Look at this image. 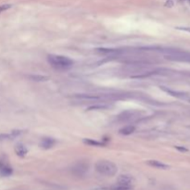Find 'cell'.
<instances>
[{"instance_id": "18", "label": "cell", "mask_w": 190, "mask_h": 190, "mask_svg": "<svg viewBox=\"0 0 190 190\" xmlns=\"http://www.w3.org/2000/svg\"><path fill=\"white\" fill-rule=\"evenodd\" d=\"M176 29L178 30H183V31H186L190 33V27H176Z\"/></svg>"}, {"instance_id": "3", "label": "cell", "mask_w": 190, "mask_h": 190, "mask_svg": "<svg viewBox=\"0 0 190 190\" xmlns=\"http://www.w3.org/2000/svg\"><path fill=\"white\" fill-rule=\"evenodd\" d=\"M48 60L49 64L57 69V70H63L67 69L72 66L73 61L64 56H60V55H48Z\"/></svg>"}, {"instance_id": "1", "label": "cell", "mask_w": 190, "mask_h": 190, "mask_svg": "<svg viewBox=\"0 0 190 190\" xmlns=\"http://www.w3.org/2000/svg\"><path fill=\"white\" fill-rule=\"evenodd\" d=\"M166 60L172 61L190 62V52L178 49H163L161 50Z\"/></svg>"}, {"instance_id": "8", "label": "cell", "mask_w": 190, "mask_h": 190, "mask_svg": "<svg viewBox=\"0 0 190 190\" xmlns=\"http://www.w3.org/2000/svg\"><path fill=\"white\" fill-rule=\"evenodd\" d=\"M147 164H148L149 166H152V167H155V168H158V169H168L169 168V165L165 164V163H162L159 160H147Z\"/></svg>"}, {"instance_id": "12", "label": "cell", "mask_w": 190, "mask_h": 190, "mask_svg": "<svg viewBox=\"0 0 190 190\" xmlns=\"http://www.w3.org/2000/svg\"><path fill=\"white\" fill-rule=\"evenodd\" d=\"M32 81H35V82H46L49 80L48 76L46 75H38V74H33V75H29L28 76Z\"/></svg>"}, {"instance_id": "21", "label": "cell", "mask_w": 190, "mask_h": 190, "mask_svg": "<svg viewBox=\"0 0 190 190\" xmlns=\"http://www.w3.org/2000/svg\"><path fill=\"white\" fill-rule=\"evenodd\" d=\"M189 102H190V99H189Z\"/></svg>"}, {"instance_id": "19", "label": "cell", "mask_w": 190, "mask_h": 190, "mask_svg": "<svg viewBox=\"0 0 190 190\" xmlns=\"http://www.w3.org/2000/svg\"><path fill=\"white\" fill-rule=\"evenodd\" d=\"M165 6L166 7H172L173 6V2L171 0H167V2L165 3Z\"/></svg>"}, {"instance_id": "14", "label": "cell", "mask_w": 190, "mask_h": 190, "mask_svg": "<svg viewBox=\"0 0 190 190\" xmlns=\"http://www.w3.org/2000/svg\"><path fill=\"white\" fill-rule=\"evenodd\" d=\"M83 141L85 144L89 145V146H94V147H103L104 146V144L102 142H99V141H97L94 139H90V138H85Z\"/></svg>"}, {"instance_id": "11", "label": "cell", "mask_w": 190, "mask_h": 190, "mask_svg": "<svg viewBox=\"0 0 190 190\" xmlns=\"http://www.w3.org/2000/svg\"><path fill=\"white\" fill-rule=\"evenodd\" d=\"M15 152H16V154L19 156V157H24L26 154H27V152H28V149L23 146V145H17L16 147H15Z\"/></svg>"}, {"instance_id": "7", "label": "cell", "mask_w": 190, "mask_h": 190, "mask_svg": "<svg viewBox=\"0 0 190 190\" xmlns=\"http://www.w3.org/2000/svg\"><path fill=\"white\" fill-rule=\"evenodd\" d=\"M97 52L103 54V55H107V56H115V55L120 54L122 51L118 49H111V48H97Z\"/></svg>"}, {"instance_id": "6", "label": "cell", "mask_w": 190, "mask_h": 190, "mask_svg": "<svg viewBox=\"0 0 190 190\" xmlns=\"http://www.w3.org/2000/svg\"><path fill=\"white\" fill-rule=\"evenodd\" d=\"M134 179L132 175L129 174H122L118 178V184H125V185H132Z\"/></svg>"}, {"instance_id": "10", "label": "cell", "mask_w": 190, "mask_h": 190, "mask_svg": "<svg viewBox=\"0 0 190 190\" xmlns=\"http://www.w3.org/2000/svg\"><path fill=\"white\" fill-rule=\"evenodd\" d=\"M135 131V127L134 125H127L122 127V129H120L119 134H122V135H129L131 134H133Z\"/></svg>"}, {"instance_id": "20", "label": "cell", "mask_w": 190, "mask_h": 190, "mask_svg": "<svg viewBox=\"0 0 190 190\" xmlns=\"http://www.w3.org/2000/svg\"><path fill=\"white\" fill-rule=\"evenodd\" d=\"M175 148H176V149H178V150H181V151H187V149H186V148L180 147H175Z\"/></svg>"}, {"instance_id": "15", "label": "cell", "mask_w": 190, "mask_h": 190, "mask_svg": "<svg viewBox=\"0 0 190 190\" xmlns=\"http://www.w3.org/2000/svg\"><path fill=\"white\" fill-rule=\"evenodd\" d=\"M110 190H133V187H132V185H125V184H118V185L111 187Z\"/></svg>"}, {"instance_id": "5", "label": "cell", "mask_w": 190, "mask_h": 190, "mask_svg": "<svg viewBox=\"0 0 190 190\" xmlns=\"http://www.w3.org/2000/svg\"><path fill=\"white\" fill-rule=\"evenodd\" d=\"M56 144V140L54 138H51V137H46V138H43L40 143H39V147L44 148V149H49L51 147H54V145Z\"/></svg>"}, {"instance_id": "13", "label": "cell", "mask_w": 190, "mask_h": 190, "mask_svg": "<svg viewBox=\"0 0 190 190\" xmlns=\"http://www.w3.org/2000/svg\"><path fill=\"white\" fill-rule=\"evenodd\" d=\"M160 89H162L163 91H165L166 93L170 94L171 96L172 97H184L185 95L183 94V93H180V92H176V91H173V90H171V89H168L164 86H160Z\"/></svg>"}, {"instance_id": "2", "label": "cell", "mask_w": 190, "mask_h": 190, "mask_svg": "<svg viewBox=\"0 0 190 190\" xmlns=\"http://www.w3.org/2000/svg\"><path fill=\"white\" fill-rule=\"evenodd\" d=\"M96 171L105 176H114L118 171V167L111 161L101 159L98 160L95 165Z\"/></svg>"}, {"instance_id": "17", "label": "cell", "mask_w": 190, "mask_h": 190, "mask_svg": "<svg viewBox=\"0 0 190 190\" xmlns=\"http://www.w3.org/2000/svg\"><path fill=\"white\" fill-rule=\"evenodd\" d=\"M11 8V5L10 4H4V5H1L0 6V13L3 12V11H6L8 10L9 9Z\"/></svg>"}, {"instance_id": "9", "label": "cell", "mask_w": 190, "mask_h": 190, "mask_svg": "<svg viewBox=\"0 0 190 190\" xmlns=\"http://www.w3.org/2000/svg\"><path fill=\"white\" fill-rule=\"evenodd\" d=\"M0 173L2 175H10L12 173V169L6 163L0 161Z\"/></svg>"}, {"instance_id": "4", "label": "cell", "mask_w": 190, "mask_h": 190, "mask_svg": "<svg viewBox=\"0 0 190 190\" xmlns=\"http://www.w3.org/2000/svg\"><path fill=\"white\" fill-rule=\"evenodd\" d=\"M73 100L84 101V102H98L101 100H107L110 98V97L107 96H98V95H90V94H77L72 97Z\"/></svg>"}, {"instance_id": "16", "label": "cell", "mask_w": 190, "mask_h": 190, "mask_svg": "<svg viewBox=\"0 0 190 190\" xmlns=\"http://www.w3.org/2000/svg\"><path fill=\"white\" fill-rule=\"evenodd\" d=\"M108 109L107 105H95L89 107L87 110H97V109Z\"/></svg>"}]
</instances>
